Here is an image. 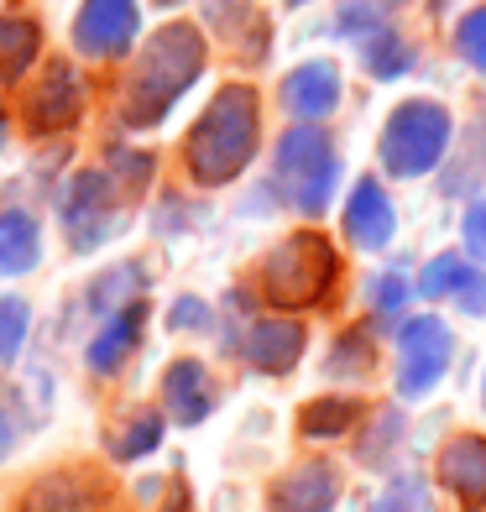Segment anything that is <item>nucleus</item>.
Listing matches in <instances>:
<instances>
[{
	"mask_svg": "<svg viewBox=\"0 0 486 512\" xmlns=\"http://www.w3.org/2000/svg\"><path fill=\"white\" fill-rule=\"evenodd\" d=\"M262 142V100L251 84H225L210 100V110L194 121L189 142H183V162L199 189H220V183L241 178L257 157Z\"/></svg>",
	"mask_w": 486,
	"mask_h": 512,
	"instance_id": "nucleus-1",
	"label": "nucleus"
},
{
	"mask_svg": "<svg viewBox=\"0 0 486 512\" xmlns=\"http://www.w3.org/2000/svg\"><path fill=\"white\" fill-rule=\"evenodd\" d=\"M199 74H204V37H199V27H189V21H168L162 32L147 37L142 58L131 63V79H126V95H121V121L131 131L157 126L162 115L183 100V89L199 84Z\"/></svg>",
	"mask_w": 486,
	"mask_h": 512,
	"instance_id": "nucleus-2",
	"label": "nucleus"
},
{
	"mask_svg": "<svg viewBox=\"0 0 486 512\" xmlns=\"http://www.w3.org/2000/svg\"><path fill=\"white\" fill-rule=\"evenodd\" d=\"M262 298L272 309H314L340 283V251L324 230H293L262 256Z\"/></svg>",
	"mask_w": 486,
	"mask_h": 512,
	"instance_id": "nucleus-3",
	"label": "nucleus"
},
{
	"mask_svg": "<svg viewBox=\"0 0 486 512\" xmlns=\"http://www.w3.org/2000/svg\"><path fill=\"white\" fill-rule=\"evenodd\" d=\"M272 183L283 189V199L298 209V215L319 220L335 199L340 183V152L335 142L319 131V121H298L293 131L277 136L272 147Z\"/></svg>",
	"mask_w": 486,
	"mask_h": 512,
	"instance_id": "nucleus-4",
	"label": "nucleus"
},
{
	"mask_svg": "<svg viewBox=\"0 0 486 512\" xmlns=\"http://www.w3.org/2000/svg\"><path fill=\"white\" fill-rule=\"evenodd\" d=\"M455 121L439 100H403L382 126V168L392 178H424L450 157Z\"/></svg>",
	"mask_w": 486,
	"mask_h": 512,
	"instance_id": "nucleus-5",
	"label": "nucleus"
},
{
	"mask_svg": "<svg viewBox=\"0 0 486 512\" xmlns=\"http://www.w3.org/2000/svg\"><path fill=\"white\" fill-rule=\"evenodd\" d=\"M450 366V330L439 314H413L398 330V392L403 398H424V392L445 377Z\"/></svg>",
	"mask_w": 486,
	"mask_h": 512,
	"instance_id": "nucleus-6",
	"label": "nucleus"
},
{
	"mask_svg": "<svg viewBox=\"0 0 486 512\" xmlns=\"http://www.w3.org/2000/svg\"><path fill=\"white\" fill-rule=\"evenodd\" d=\"M136 27H142L136 0H84L74 16V48L95 63H110L136 42Z\"/></svg>",
	"mask_w": 486,
	"mask_h": 512,
	"instance_id": "nucleus-7",
	"label": "nucleus"
},
{
	"mask_svg": "<svg viewBox=\"0 0 486 512\" xmlns=\"http://www.w3.org/2000/svg\"><path fill=\"white\" fill-rule=\"evenodd\" d=\"M84 115V79L74 63L53 58L48 68H42V79L32 84L27 95V131L32 136H58L68 131Z\"/></svg>",
	"mask_w": 486,
	"mask_h": 512,
	"instance_id": "nucleus-8",
	"label": "nucleus"
},
{
	"mask_svg": "<svg viewBox=\"0 0 486 512\" xmlns=\"http://www.w3.org/2000/svg\"><path fill=\"white\" fill-rule=\"evenodd\" d=\"M110 209H115V178L110 173H79L63 194V225L79 251L100 246L110 236Z\"/></svg>",
	"mask_w": 486,
	"mask_h": 512,
	"instance_id": "nucleus-9",
	"label": "nucleus"
},
{
	"mask_svg": "<svg viewBox=\"0 0 486 512\" xmlns=\"http://www.w3.org/2000/svg\"><path fill=\"white\" fill-rule=\"evenodd\" d=\"M277 105H283L293 121H324L340 105V68L330 58L298 63L293 74L277 84Z\"/></svg>",
	"mask_w": 486,
	"mask_h": 512,
	"instance_id": "nucleus-10",
	"label": "nucleus"
},
{
	"mask_svg": "<svg viewBox=\"0 0 486 512\" xmlns=\"http://www.w3.org/2000/svg\"><path fill=\"white\" fill-rule=\"evenodd\" d=\"M398 230V215H392V199L377 178H356L351 199H345V236H351L356 251H382Z\"/></svg>",
	"mask_w": 486,
	"mask_h": 512,
	"instance_id": "nucleus-11",
	"label": "nucleus"
},
{
	"mask_svg": "<svg viewBox=\"0 0 486 512\" xmlns=\"http://www.w3.org/2000/svg\"><path fill=\"white\" fill-rule=\"evenodd\" d=\"M204 21H210L215 37H220L236 58H246V63H262V58H267L272 21H267L257 6H246V0H210V6H204Z\"/></svg>",
	"mask_w": 486,
	"mask_h": 512,
	"instance_id": "nucleus-12",
	"label": "nucleus"
},
{
	"mask_svg": "<svg viewBox=\"0 0 486 512\" xmlns=\"http://www.w3.org/2000/svg\"><path fill=\"white\" fill-rule=\"evenodd\" d=\"M162 408H168L173 424H199V418H210L215 382H210V371H204V361L183 356L162 371Z\"/></svg>",
	"mask_w": 486,
	"mask_h": 512,
	"instance_id": "nucleus-13",
	"label": "nucleus"
},
{
	"mask_svg": "<svg viewBox=\"0 0 486 512\" xmlns=\"http://www.w3.org/2000/svg\"><path fill=\"white\" fill-rule=\"evenodd\" d=\"M304 345H309V335H304V324L298 319H257L251 324V335H246V361L257 366V371H272V377H283V371H293L298 366V356H304Z\"/></svg>",
	"mask_w": 486,
	"mask_h": 512,
	"instance_id": "nucleus-14",
	"label": "nucleus"
},
{
	"mask_svg": "<svg viewBox=\"0 0 486 512\" xmlns=\"http://www.w3.org/2000/svg\"><path fill=\"white\" fill-rule=\"evenodd\" d=\"M419 293L424 298H460V309L486 319V277L476 272V262H466V256H434V262L424 267L419 277Z\"/></svg>",
	"mask_w": 486,
	"mask_h": 512,
	"instance_id": "nucleus-15",
	"label": "nucleus"
},
{
	"mask_svg": "<svg viewBox=\"0 0 486 512\" xmlns=\"http://www.w3.org/2000/svg\"><path fill=\"white\" fill-rule=\"evenodd\" d=\"M142 324H147V309L142 304H126V309H115L105 319V330L89 340V371H100V377H115L131 356H136V345H142Z\"/></svg>",
	"mask_w": 486,
	"mask_h": 512,
	"instance_id": "nucleus-16",
	"label": "nucleus"
},
{
	"mask_svg": "<svg viewBox=\"0 0 486 512\" xmlns=\"http://www.w3.org/2000/svg\"><path fill=\"white\" fill-rule=\"evenodd\" d=\"M335 497H340L335 471L324 460H309L272 486V512H330Z\"/></svg>",
	"mask_w": 486,
	"mask_h": 512,
	"instance_id": "nucleus-17",
	"label": "nucleus"
},
{
	"mask_svg": "<svg viewBox=\"0 0 486 512\" xmlns=\"http://www.w3.org/2000/svg\"><path fill=\"white\" fill-rule=\"evenodd\" d=\"M95 502H100V476L58 471L32 481V492L21 497V512H95Z\"/></svg>",
	"mask_w": 486,
	"mask_h": 512,
	"instance_id": "nucleus-18",
	"label": "nucleus"
},
{
	"mask_svg": "<svg viewBox=\"0 0 486 512\" xmlns=\"http://www.w3.org/2000/svg\"><path fill=\"white\" fill-rule=\"evenodd\" d=\"M439 486H450L460 502L481 507L486 502V439H471V434L450 439L445 455H439Z\"/></svg>",
	"mask_w": 486,
	"mask_h": 512,
	"instance_id": "nucleus-19",
	"label": "nucleus"
},
{
	"mask_svg": "<svg viewBox=\"0 0 486 512\" xmlns=\"http://www.w3.org/2000/svg\"><path fill=\"white\" fill-rule=\"evenodd\" d=\"M42 262V225L27 209H6L0 215V277H21Z\"/></svg>",
	"mask_w": 486,
	"mask_h": 512,
	"instance_id": "nucleus-20",
	"label": "nucleus"
},
{
	"mask_svg": "<svg viewBox=\"0 0 486 512\" xmlns=\"http://www.w3.org/2000/svg\"><path fill=\"white\" fill-rule=\"evenodd\" d=\"M42 53V27L32 16H0V84H16Z\"/></svg>",
	"mask_w": 486,
	"mask_h": 512,
	"instance_id": "nucleus-21",
	"label": "nucleus"
},
{
	"mask_svg": "<svg viewBox=\"0 0 486 512\" xmlns=\"http://www.w3.org/2000/svg\"><path fill=\"white\" fill-rule=\"evenodd\" d=\"M356 53H361V63H366L372 79H398V74H408V63H413V48L392 27H377V32L356 37Z\"/></svg>",
	"mask_w": 486,
	"mask_h": 512,
	"instance_id": "nucleus-22",
	"label": "nucleus"
},
{
	"mask_svg": "<svg viewBox=\"0 0 486 512\" xmlns=\"http://www.w3.org/2000/svg\"><path fill=\"white\" fill-rule=\"evenodd\" d=\"M157 445H162V413H152V408H136L126 424L110 434V455L115 460H142Z\"/></svg>",
	"mask_w": 486,
	"mask_h": 512,
	"instance_id": "nucleus-23",
	"label": "nucleus"
},
{
	"mask_svg": "<svg viewBox=\"0 0 486 512\" xmlns=\"http://www.w3.org/2000/svg\"><path fill=\"white\" fill-rule=\"evenodd\" d=\"M147 288V272L142 267H115V272H105L95 288H89V309H95L100 319H110L115 309H126V304H136V293Z\"/></svg>",
	"mask_w": 486,
	"mask_h": 512,
	"instance_id": "nucleus-24",
	"label": "nucleus"
},
{
	"mask_svg": "<svg viewBox=\"0 0 486 512\" xmlns=\"http://www.w3.org/2000/svg\"><path fill=\"white\" fill-rule=\"evenodd\" d=\"M361 418V403L356 398H314L304 408V418H298V429H304L309 439H340L345 429H351Z\"/></svg>",
	"mask_w": 486,
	"mask_h": 512,
	"instance_id": "nucleus-25",
	"label": "nucleus"
},
{
	"mask_svg": "<svg viewBox=\"0 0 486 512\" xmlns=\"http://www.w3.org/2000/svg\"><path fill=\"white\" fill-rule=\"evenodd\" d=\"M27 330H32V309H27V298L6 293V298H0V366L21 356V340H27Z\"/></svg>",
	"mask_w": 486,
	"mask_h": 512,
	"instance_id": "nucleus-26",
	"label": "nucleus"
},
{
	"mask_svg": "<svg viewBox=\"0 0 486 512\" xmlns=\"http://www.w3.org/2000/svg\"><path fill=\"white\" fill-rule=\"evenodd\" d=\"M455 48H460V58H466L476 74H486V6L466 11V21L455 27Z\"/></svg>",
	"mask_w": 486,
	"mask_h": 512,
	"instance_id": "nucleus-27",
	"label": "nucleus"
},
{
	"mask_svg": "<svg viewBox=\"0 0 486 512\" xmlns=\"http://www.w3.org/2000/svg\"><path fill=\"white\" fill-rule=\"evenodd\" d=\"M152 168H157V162L147 152H136V147H115L110 152V173H115V183H126V189H147Z\"/></svg>",
	"mask_w": 486,
	"mask_h": 512,
	"instance_id": "nucleus-28",
	"label": "nucleus"
},
{
	"mask_svg": "<svg viewBox=\"0 0 486 512\" xmlns=\"http://www.w3.org/2000/svg\"><path fill=\"white\" fill-rule=\"evenodd\" d=\"M330 371H372V340L366 335H356V330H345L340 340H335V356H330Z\"/></svg>",
	"mask_w": 486,
	"mask_h": 512,
	"instance_id": "nucleus-29",
	"label": "nucleus"
},
{
	"mask_svg": "<svg viewBox=\"0 0 486 512\" xmlns=\"http://www.w3.org/2000/svg\"><path fill=\"white\" fill-rule=\"evenodd\" d=\"M408 309V283L398 272H382L377 283H372V314L377 319H398Z\"/></svg>",
	"mask_w": 486,
	"mask_h": 512,
	"instance_id": "nucleus-30",
	"label": "nucleus"
},
{
	"mask_svg": "<svg viewBox=\"0 0 486 512\" xmlns=\"http://www.w3.org/2000/svg\"><path fill=\"white\" fill-rule=\"evenodd\" d=\"M460 236H466V251H471V262L486 267V199H476L466 209V220H460Z\"/></svg>",
	"mask_w": 486,
	"mask_h": 512,
	"instance_id": "nucleus-31",
	"label": "nucleus"
},
{
	"mask_svg": "<svg viewBox=\"0 0 486 512\" xmlns=\"http://www.w3.org/2000/svg\"><path fill=\"white\" fill-rule=\"evenodd\" d=\"M168 324H173V330H210V309H204L199 298H178Z\"/></svg>",
	"mask_w": 486,
	"mask_h": 512,
	"instance_id": "nucleus-32",
	"label": "nucleus"
},
{
	"mask_svg": "<svg viewBox=\"0 0 486 512\" xmlns=\"http://www.w3.org/2000/svg\"><path fill=\"white\" fill-rule=\"evenodd\" d=\"M16 439H21V424H16V398L11 392H0V460H6L16 450Z\"/></svg>",
	"mask_w": 486,
	"mask_h": 512,
	"instance_id": "nucleus-33",
	"label": "nucleus"
},
{
	"mask_svg": "<svg viewBox=\"0 0 486 512\" xmlns=\"http://www.w3.org/2000/svg\"><path fill=\"white\" fill-rule=\"evenodd\" d=\"M377 512H424V492H419V486H392V492L377 502Z\"/></svg>",
	"mask_w": 486,
	"mask_h": 512,
	"instance_id": "nucleus-34",
	"label": "nucleus"
},
{
	"mask_svg": "<svg viewBox=\"0 0 486 512\" xmlns=\"http://www.w3.org/2000/svg\"><path fill=\"white\" fill-rule=\"evenodd\" d=\"M0 147H6V115H0Z\"/></svg>",
	"mask_w": 486,
	"mask_h": 512,
	"instance_id": "nucleus-35",
	"label": "nucleus"
},
{
	"mask_svg": "<svg viewBox=\"0 0 486 512\" xmlns=\"http://www.w3.org/2000/svg\"><path fill=\"white\" fill-rule=\"evenodd\" d=\"M157 6H178V0H157Z\"/></svg>",
	"mask_w": 486,
	"mask_h": 512,
	"instance_id": "nucleus-36",
	"label": "nucleus"
},
{
	"mask_svg": "<svg viewBox=\"0 0 486 512\" xmlns=\"http://www.w3.org/2000/svg\"><path fill=\"white\" fill-rule=\"evenodd\" d=\"M288 6H304V0H288Z\"/></svg>",
	"mask_w": 486,
	"mask_h": 512,
	"instance_id": "nucleus-37",
	"label": "nucleus"
},
{
	"mask_svg": "<svg viewBox=\"0 0 486 512\" xmlns=\"http://www.w3.org/2000/svg\"><path fill=\"white\" fill-rule=\"evenodd\" d=\"M481 398H486V387H481Z\"/></svg>",
	"mask_w": 486,
	"mask_h": 512,
	"instance_id": "nucleus-38",
	"label": "nucleus"
}]
</instances>
